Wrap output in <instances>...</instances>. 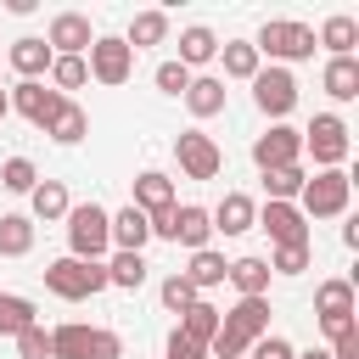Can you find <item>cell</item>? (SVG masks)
Listing matches in <instances>:
<instances>
[{
  "label": "cell",
  "mask_w": 359,
  "mask_h": 359,
  "mask_svg": "<svg viewBox=\"0 0 359 359\" xmlns=\"http://www.w3.org/2000/svg\"><path fill=\"white\" fill-rule=\"evenodd\" d=\"M112 241H118V252H140L146 241H151V224H146V213L129 202L123 213H112Z\"/></svg>",
  "instance_id": "cell-18"
},
{
  "label": "cell",
  "mask_w": 359,
  "mask_h": 359,
  "mask_svg": "<svg viewBox=\"0 0 359 359\" xmlns=\"http://www.w3.org/2000/svg\"><path fill=\"white\" fill-rule=\"evenodd\" d=\"M45 45H50V56L62 50V56H79V50H90L95 45V34H90V17L84 11H62V17H50V34H45Z\"/></svg>",
  "instance_id": "cell-12"
},
{
  "label": "cell",
  "mask_w": 359,
  "mask_h": 359,
  "mask_svg": "<svg viewBox=\"0 0 359 359\" xmlns=\"http://www.w3.org/2000/svg\"><path fill=\"white\" fill-rule=\"evenodd\" d=\"M84 79H90L84 56H56V62H50V84H56V95H62V90H79Z\"/></svg>",
  "instance_id": "cell-36"
},
{
  "label": "cell",
  "mask_w": 359,
  "mask_h": 359,
  "mask_svg": "<svg viewBox=\"0 0 359 359\" xmlns=\"http://www.w3.org/2000/svg\"><path fill=\"white\" fill-rule=\"evenodd\" d=\"M303 146L314 151L320 168H342V157H348V123H342L337 112H320V118L303 129Z\"/></svg>",
  "instance_id": "cell-6"
},
{
  "label": "cell",
  "mask_w": 359,
  "mask_h": 359,
  "mask_svg": "<svg viewBox=\"0 0 359 359\" xmlns=\"http://www.w3.org/2000/svg\"><path fill=\"white\" fill-rule=\"evenodd\" d=\"M6 101H11V107L28 118V123H39V129H45V123L56 118V107H62V95H56V90H45L39 79H22V84H17Z\"/></svg>",
  "instance_id": "cell-14"
},
{
  "label": "cell",
  "mask_w": 359,
  "mask_h": 359,
  "mask_svg": "<svg viewBox=\"0 0 359 359\" xmlns=\"http://www.w3.org/2000/svg\"><path fill=\"white\" fill-rule=\"evenodd\" d=\"M90 359H123L118 331H90Z\"/></svg>",
  "instance_id": "cell-42"
},
{
  "label": "cell",
  "mask_w": 359,
  "mask_h": 359,
  "mask_svg": "<svg viewBox=\"0 0 359 359\" xmlns=\"http://www.w3.org/2000/svg\"><path fill=\"white\" fill-rule=\"evenodd\" d=\"M0 185H6V191H34V185H39V174H34V163H28V157H11V163L0 168Z\"/></svg>",
  "instance_id": "cell-37"
},
{
  "label": "cell",
  "mask_w": 359,
  "mask_h": 359,
  "mask_svg": "<svg viewBox=\"0 0 359 359\" xmlns=\"http://www.w3.org/2000/svg\"><path fill=\"white\" fill-rule=\"evenodd\" d=\"M314 314H320L325 337L353 331V286H348V280H320V292H314Z\"/></svg>",
  "instance_id": "cell-8"
},
{
  "label": "cell",
  "mask_w": 359,
  "mask_h": 359,
  "mask_svg": "<svg viewBox=\"0 0 359 359\" xmlns=\"http://www.w3.org/2000/svg\"><path fill=\"white\" fill-rule=\"evenodd\" d=\"M50 62H56V56H50V45H45V39H34V34L11 45V67H17L22 79H39V73H50Z\"/></svg>",
  "instance_id": "cell-20"
},
{
  "label": "cell",
  "mask_w": 359,
  "mask_h": 359,
  "mask_svg": "<svg viewBox=\"0 0 359 359\" xmlns=\"http://www.w3.org/2000/svg\"><path fill=\"white\" fill-rule=\"evenodd\" d=\"M174 157H180V168H185L191 180H213L219 163H224V151H219L213 135H202V129H185V135L174 140Z\"/></svg>",
  "instance_id": "cell-9"
},
{
  "label": "cell",
  "mask_w": 359,
  "mask_h": 359,
  "mask_svg": "<svg viewBox=\"0 0 359 359\" xmlns=\"http://www.w3.org/2000/svg\"><path fill=\"white\" fill-rule=\"evenodd\" d=\"M252 50L258 56H280V62H303V56H314V28L309 22H264L258 28V39H252Z\"/></svg>",
  "instance_id": "cell-5"
},
{
  "label": "cell",
  "mask_w": 359,
  "mask_h": 359,
  "mask_svg": "<svg viewBox=\"0 0 359 359\" xmlns=\"http://www.w3.org/2000/svg\"><path fill=\"white\" fill-rule=\"evenodd\" d=\"M45 135H56V140H62V146H79V140H84V135H90V118H84V107H79V101H67V95H62V107H56V118H50V123H45Z\"/></svg>",
  "instance_id": "cell-19"
},
{
  "label": "cell",
  "mask_w": 359,
  "mask_h": 359,
  "mask_svg": "<svg viewBox=\"0 0 359 359\" xmlns=\"http://www.w3.org/2000/svg\"><path fill=\"white\" fill-rule=\"evenodd\" d=\"M297 157H303V135H297V129H286V123H275L269 135H258V140H252V163H258L264 174H269V168H292Z\"/></svg>",
  "instance_id": "cell-10"
},
{
  "label": "cell",
  "mask_w": 359,
  "mask_h": 359,
  "mask_svg": "<svg viewBox=\"0 0 359 359\" xmlns=\"http://www.w3.org/2000/svg\"><path fill=\"white\" fill-rule=\"evenodd\" d=\"M224 269H230V264H224L219 252H208V247H202V252H191V269H185V280H191L196 292H208V286H219V280H224Z\"/></svg>",
  "instance_id": "cell-31"
},
{
  "label": "cell",
  "mask_w": 359,
  "mask_h": 359,
  "mask_svg": "<svg viewBox=\"0 0 359 359\" xmlns=\"http://www.w3.org/2000/svg\"><path fill=\"white\" fill-rule=\"evenodd\" d=\"M252 359H297V348L286 337H258L252 342Z\"/></svg>",
  "instance_id": "cell-43"
},
{
  "label": "cell",
  "mask_w": 359,
  "mask_h": 359,
  "mask_svg": "<svg viewBox=\"0 0 359 359\" xmlns=\"http://www.w3.org/2000/svg\"><path fill=\"white\" fill-rule=\"evenodd\" d=\"M34 325V303L17 292H0V337H22Z\"/></svg>",
  "instance_id": "cell-29"
},
{
  "label": "cell",
  "mask_w": 359,
  "mask_h": 359,
  "mask_svg": "<svg viewBox=\"0 0 359 359\" xmlns=\"http://www.w3.org/2000/svg\"><path fill=\"white\" fill-rule=\"evenodd\" d=\"M101 84H123L129 73H135V50L123 45V39H95L90 45V62H84Z\"/></svg>",
  "instance_id": "cell-11"
},
{
  "label": "cell",
  "mask_w": 359,
  "mask_h": 359,
  "mask_svg": "<svg viewBox=\"0 0 359 359\" xmlns=\"http://www.w3.org/2000/svg\"><path fill=\"white\" fill-rule=\"evenodd\" d=\"M135 208H140L146 219L168 213V208H174V185H168V174H140V180H135Z\"/></svg>",
  "instance_id": "cell-17"
},
{
  "label": "cell",
  "mask_w": 359,
  "mask_h": 359,
  "mask_svg": "<svg viewBox=\"0 0 359 359\" xmlns=\"http://www.w3.org/2000/svg\"><path fill=\"white\" fill-rule=\"evenodd\" d=\"M303 180H309V174H303V163H292V168H269V174H264L269 202H292V196L303 191Z\"/></svg>",
  "instance_id": "cell-34"
},
{
  "label": "cell",
  "mask_w": 359,
  "mask_h": 359,
  "mask_svg": "<svg viewBox=\"0 0 359 359\" xmlns=\"http://www.w3.org/2000/svg\"><path fill=\"white\" fill-rule=\"evenodd\" d=\"M6 112H11V101H6V90H0V118H6Z\"/></svg>",
  "instance_id": "cell-47"
},
{
  "label": "cell",
  "mask_w": 359,
  "mask_h": 359,
  "mask_svg": "<svg viewBox=\"0 0 359 359\" xmlns=\"http://www.w3.org/2000/svg\"><path fill=\"white\" fill-rule=\"evenodd\" d=\"M258 224H264L280 247H309V219L297 213V202H269V208L258 213Z\"/></svg>",
  "instance_id": "cell-13"
},
{
  "label": "cell",
  "mask_w": 359,
  "mask_h": 359,
  "mask_svg": "<svg viewBox=\"0 0 359 359\" xmlns=\"http://www.w3.org/2000/svg\"><path fill=\"white\" fill-rule=\"evenodd\" d=\"M17 348H22V359H50V331H39V325H28V331L17 337Z\"/></svg>",
  "instance_id": "cell-41"
},
{
  "label": "cell",
  "mask_w": 359,
  "mask_h": 359,
  "mask_svg": "<svg viewBox=\"0 0 359 359\" xmlns=\"http://www.w3.org/2000/svg\"><path fill=\"white\" fill-rule=\"evenodd\" d=\"M213 56H219L213 28H185L180 34V67H196V62H213Z\"/></svg>",
  "instance_id": "cell-28"
},
{
  "label": "cell",
  "mask_w": 359,
  "mask_h": 359,
  "mask_svg": "<svg viewBox=\"0 0 359 359\" xmlns=\"http://www.w3.org/2000/svg\"><path fill=\"white\" fill-rule=\"evenodd\" d=\"M325 95L331 101H353L359 95V62L353 56H331L325 62Z\"/></svg>",
  "instance_id": "cell-21"
},
{
  "label": "cell",
  "mask_w": 359,
  "mask_h": 359,
  "mask_svg": "<svg viewBox=\"0 0 359 359\" xmlns=\"http://www.w3.org/2000/svg\"><path fill=\"white\" fill-rule=\"evenodd\" d=\"M185 107H191L196 118L224 112V79H191V84H185Z\"/></svg>",
  "instance_id": "cell-25"
},
{
  "label": "cell",
  "mask_w": 359,
  "mask_h": 359,
  "mask_svg": "<svg viewBox=\"0 0 359 359\" xmlns=\"http://www.w3.org/2000/svg\"><path fill=\"white\" fill-rule=\"evenodd\" d=\"M297 359H331V348H309V353H297Z\"/></svg>",
  "instance_id": "cell-46"
},
{
  "label": "cell",
  "mask_w": 359,
  "mask_h": 359,
  "mask_svg": "<svg viewBox=\"0 0 359 359\" xmlns=\"http://www.w3.org/2000/svg\"><path fill=\"white\" fill-rule=\"evenodd\" d=\"M269 269H280V275H303L309 269V247H275V264Z\"/></svg>",
  "instance_id": "cell-40"
},
{
  "label": "cell",
  "mask_w": 359,
  "mask_h": 359,
  "mask_svg": "<svg viewBox=\"0 0 359 359\" xmlns=\"http://www.w3.org/2000/svg\"><path fill=\"white\" fill-rule=\"evenodd\" d=\"M258 337H269V303L264 297H241L230 314H219V331H213L208 353L213 359H241Z\"/></svg>",
  "instance_id": "cell-1"
},
{
  "label": "cell",
  "mask_w": 359,
  "mask_h": 359,
  "mask_svg": "<svg viewBox=\"0 0 359 359\" xmlns=\"http://www.w3.org/2000/svg\"><path fill=\"white\" fill-rule=\"evenodd\" d=\"M224 73H230V79H252V73H258V50H252L247 39H230V45H224Z\"/></svg>",
  "instance_id": "cell-35"
},
{
  "label": "cell",
  "mask_w": 359,
  "mask_h": 359,
  "mask_svg": "<svg viewBox=\"0 0 359 359\" xmlns=\"http://www.w3.org/2000/svg\"><path fill=\"white\" fill-rule=\"evenodd\" d=\"M67 241H73V258H95L112 247V213L84 202V208H67Z\"/></svg>",
  "instance_id": "cell-4"
},
{
  "label": "cell",
  "mask_w": 359,
  "mask_h": 359,
  "mask_svg": "<svg viewBox=\"0 0 359 359\" xmlns=\"http://www.w3.org/2000/svg\"><path fill=\"white\" fill-rule=\"evenodd\" d=\"M163 303H168L174 314H185V309L196 303V286H191L185 275H168V280H163Z\"/></svg>",
  "instance_id": "cell-38"
},
{
  "label": "cell",
  "mask_w": 359,
  "mask_h": 359,
  "mask_svg": "<svg viewBox=\"0 0 359 359\" xmlns=\"http://www.w3.org/2000/svg\"><path fill=\"white\" fill-rule=\"evenodd\" d=\"M163 34H168V17L163 11H140L135 22H129V50H140V45H163Z\"/></svg>",
  "instance_id": "cell-32"
},
{
  "label": "cell",
  "mask_w": 359,
  "mask_h": 359,
  "mask_svg": "<svg viewBox=\"0 0 359 359\" xmlns=\"http://www.w3.org/2000/svg\"><path fill=\"white\" fill-rule=\"evenodd\" d=\"M146 280V258L140 252H118L112 264H107V286H123V292H135Z\"/></svg>",
  "instance_id": "cell-33"
},
{
  "label": "cell",
  "mask_w": 359,
  "mask_h": 359,
  "mask_svg": "<svg viewBox=\"0 0 359 359\" xmlns=\"http://www.w3.org/2000/svg\"><path fill=\"white\" fill-rule=\"evenodd\" d=\"M213 230H224V236H241V230H252V219H258V208H252V196H241V191H230L213 213Z\"/></svg>",
  "instance_id": "cell-15"
},
{
  "label": "cell",
  "mask_w": 359,
  "mask_h": 359,
  "mask_svg": "<svg viewBox=\"0 0 359 359\" xmlns=\"http://www.w3.org/2000/svg\"><path fill=\"white\" fill-rule=\"evenodd\" d=\"M337 348H331V359H359V331H342V337H331Z\"/></svg>",
  "instance_id": "cell-45"
},
{
  "label": "cell",
  "mask_w": 359,
  "mask_h": 359,
  "mask_svg": "<svg viewBox=\"0 0 359 359\" xmlns=\"http://www.w3.org/2000/svg\"><path fill=\"white\" fill-rule=\"evenodd\" d=\"M297 196H303V208H297L303 219H337V213L348 208V196H353V180H348L342 168H320L314 180H303Z\"/></svg>",
  "instance_id": "cell-3"
},
{
  "label": "cell",
  "mask_w": 359,
  "mask_h": 359,
  "mask_svg": "<svg viewBox=\"0 0 359 359\" xmlns=\"http://www.w3.org/2000/svg\"><path fill=\"white\" fill-rule=\"evenodd\" d=\"M224 280H236L241 297H264V292H269V264H264V258H236V264L224 269Z\"/></svg>",
  "instance_id": "cell-22"
},
{
  "label": "cell",
  "mask_w": 359,
  "mask_h": 359,
  "mask_svg": "<svg viewBox=\"0 0 359 359\" xmlns=\"http://www.w3.org/2000/svg\"><path fill=\"white\" fill-rule=\"evenodd\" d=\"M320 45H325L331 56H353V45H359V22H353V17H325Z\"/></svg>",
  "instance_id": "cell-27"
},
{
  "label": "cell",
  "mask_w": 359,
  "mask_h": 359,
  "mask_svg": "<svg viewBox=\"0 0 359 359\" xmlns=\"http://www.w3.org/2000/svg\"><path fill=\"white\" fill-rule=\"evenodd\" d=\"M34 247V219L28 213H0V258H22Z\"/></svg>",
  "instance_id": "cell-23"
},
{
  "label": "cell",
  "mask_w": 359,
  "mask_h": 359,
  "mask_svg": "<svg viewBox=\"0 0 359 359\" xmlns=\"http://www.w3.org/2000/svg\"><path fill=\"white\" fill-rule=\"evenodd\" d=\"M90 331L95 325H79V320L56 325L50 331V359H90Z\"/></svg>",
  "instance_id": "cell-24"
},
{
  "label": "cell",
  "mask_w": 359,
  "mask_h": 359,
  "mask_svg": "<svg viewBox=\"0 0 359 359\" xmlns=\"http://www.w3.org/2000/svg\"><path fill=\"white\" fill-rule=\"evenodd\" d=\"M45 286L56 292V297H67V303H84V297H95L101 286H107V264H95V258H56V264H45Z\"/></svg>",
  "instance_id": "cell-2"
},
{
  "label": "cell",
  "mask_w": 359,
  "mask_h": 359,
  "mask_svg": "<svg viewBox=\"0 0 359 359\" xmlns=\"http://www.w3.org/2000/svg\"><path fill=\"white\" fill-rule=\"evenodd\" d=\"M202 353H208V348H196V342H191V337H180V331L168 337V359H202Z\"/></svg>",
  "instance_id": "cell-44"
},
{
  "label": "cell",
  "mask_w": 359,
  "mask_h": 359,
  "mask_svg": "<svg viewBox=\"0 0 359 359\" xmlns=\"http://www.w3.org/2000/svg\"><path fill=\"white\" fill-rule=\"evenodd\" d=\"M185 84H191V67H180V62H163L157 67V90L163 95H185Z\"/></svg>",
  "instance_id": "cell-39"
},
{
  "label": "cell",
  "mask_w": 359,
  "mask_h": 359,
  "mask_svg": "<svg viewBox=\"0 0 359 359\" xmlns=\"http://www.w3.org/2000/svg\"><path fill=\"white\" fill-rule=\"evenodd\" d=\"M213 331H219V309L196 297V303L185 309V325H180V337H191L196 348H208V342H213Z\"/></svg>",
  "instance_id": "cell-26"
},
{
  "label": "cell",
  "mask_w": 359,
  "mask_h": 359,
  "mask_svg": "<svg viewBox=\"0 0 359 359\" xmlns=\"http://www.w3.org/2000/svg\"><path fill=\"white\" fill-rule=\"evenodd\" d=\"M208 236H213L208 208H174V230H168V241H185L191 252H202V247H208Z\"/></svg>",
  "instance_id": "cell-16"
},
{
  "label": "cell",
  "mask_w": 359,
  "mask_h": 359,
  "mask_svg": "<svg viewBox=\"0 0 359 359\" xmlns=\"http://www.w3.org/2000/svg\"><path fill=\"white\" fill-rule=\"evenodd\" d=\"M28 196H34V219H67V191H62V180H39Z\"/></svg>",
  "instance_id": "cell-30"
},
{
  "label": "cell",
  "mask_w": 359,
  "mask_h": 359,
  "mask_svg": "<svg viewBox=\"0 0 359 359\" xmlns=\"http://www.w3.org/2000/svg\"><path fill=\"white\" fill-rule=\"evenodd\" d=\"M252 101H258V112L286 118V112L297 107V79H292L286 67H258V73H252Z\"/></svg>",
  "instance_id": "cell-7"
}]
</instances>
